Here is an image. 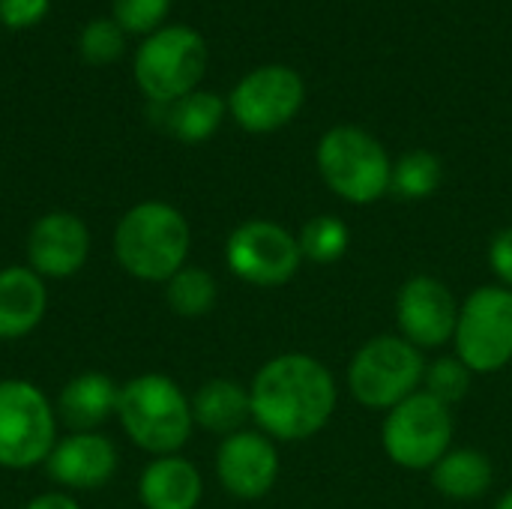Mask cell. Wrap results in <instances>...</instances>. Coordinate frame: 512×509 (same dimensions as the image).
I'll use <instances>...</instances> for the list:
<instances>
[{
  "instance_id": "cell-16",
  "label": "cell",
  "mask_w": 512,
  "mask_h": 509,
  "mask_svg": "<svg viewBox=\"0 0 512 509\" xmlns=\"http://www.w3.org/2000/svg\"><path fill=\"white\" fill-rule=\"evenodd\" d=\"M48 312L45 279L30 267H6L0 270V339H24L30 336Z\"/></svg>"
},
{
  "instance_id": "cell-19",
  "label": "cell",
  "mask_w": 512,
  "mask_h": 509,
  "mask_svg": "<svg viewBox=\"0 0 512 509\" xmlns=\"http://www.w3.org/2000/svg\"><path fill=\"white\" fill-rule=\"evenodd\" d=\"M192 420L204 432H213L222 438L243 432L246 423L252 420L249 390L231 378H213L201 384L198 393L192 396Z\"/></svg>"
},
{
  "instance_id": "cell-2",
  "label": "cell",
  "mask_w": 512,
  "mask_h": 509,
  "mask_svg": "<svg viewBox=\"0 0 512 509\" xmlns=\"http://www.w3.org/2000/svg\"><path fill=\"white\" fill-rule=\"evenodd\" d=\"M192 231L186 216L165 201H141L114 228L117 264L141 282H168L186 267Z\"/></svg>"
},
{
  "instance_id": "cell-13",
  "label": "cell",
  "mask_w": 512,
  "mask_h": 509,
  "mask_svg": "<svg viewBox=\"0 0 512 509\" xmlns=\"http://www.w3.org/2000/svg\"><path fill=\"white\" fill-rule=\"evenodd\" d=\"M216 477L222 489L240 501L264 498L279 480V450L264 432H234L216 450Z\"/></svg>"
},
{
  "instance_id": "cell-10",
  "label": "cell",
  "mask_w": 512,
  "mask_h": 509,
  "mask_svg": "<svg viewBox=\"0 0 512 509\" xmlns=\"http://www.w3.org/2000/svg\"><path fill=\"white\" fill-rule=\"evenodd\" d=\"M225 264L246 285L282 288L300 273L303 252L300 240L279 222L246 219L228 234Z\"/></svg>"
},
{
  "instance_id": "cell-24",
  "label": "cell",
  "mask_w": 512,
  "mask_h": 509,
  "mask_svg": "<svg viewBox=\"0 0 512 509\" xmlns=\"http://www.w3.org/2000/svg\"><path fill=\"white\" fill-rule=\"evenodd\" d=\"M297 240H300L303 261L318 264V267H330L339 258H345V252L351 246V228L339 216L324 213V216H312L300 228Z\"/></svg>"
},
{
  "instance_id": "cell-23",
  "label": "cell",
  "mask_w": 512,
  "mask_h": 509,
  "mask_svg": "<svg viewBox=\"0 0 512 509\" xmlns=\"http://www.w3.org/2000/svg\"><path fill=\"white\" fill-rule=\"evenodd\" d=\"M219 288L204 267L186 264L165 282V303L180 318H204L216 306Z\"/></svg>"
},
{
  "instance_id": "cell-27",
  "label": "cell",
  "mask_w": 512,
  "mask_h": 509,
  "mask_svg": "<svg viewBox=\"0 0 512 509\" xmlns=\"http://www.w3.org/2000/svg\"><path fill=\"white\" fill-rule=\"evenodd\" d=\"M111 9L123 33H156L171 9V0H111Z\"/></svg>"
},
{
  "instance_id": "cell-1",
  "label": "cell",
  "mask_w": 512,
  "mask_h": 509,
  "mask_svg": "<svg viewBox=\"0 0 512 509\" xmlns=\"http://www.w3.org/2000/svg\"><path fill=\"white\" fill-rule=\"evenodd\" d=\"M252 420L273 441H309L333 417L339 390L330 369L312 354H279L249 384Z\"/></svg>"
},
{
  "instance_id": "cell-18",
  "label": "cell",
  "mask_w": 512,
  "mask_h": 509,
  "mask_svg": "<svg viewBox=\"0 0 512 509\" xmlns=\"http://www.w3.org/2000/svg\"><path fill=\"white\" fill-rule=\"evenodd\" d=\"M117 405H120V387L105 372L75 375L72 381H66L57 399V411L63 423L72 426L75 432H93L96 426H102L108 417L117 414Z\"/></svg>"
},
{
  "instance_id": "cell-5",
  "label": "cell",
  "mask_w": 512,
  "mask_h": 509,
  "mask_svg": "<svg viewBox=\"0 0 512 509\" xmlns=\"http://www.w3.org/2000/svg\"><path fill=\"white\" fill-rule=\"evenodd\" d=\"M426 360L402 336H375L357 348L348 366V390L363 408L390 411L423 387Z\"/></svg>"
},
{
  "instance_id": "cell-8",
  "label": "cell",
  "mask_w": 512,
  "mask_h": 509,
  "mask_svg": "<svg viewBox=\"0 0 512 509\" xmlns=\"http://www.w3.org/2000/svg\"><path fill=\"white\" fill-rule=\"evenodd\" d=\"M57 444V420L45 393L21 378L0 381V468L45 465Z\"/></svg>"
},
{
  "instance_id": "cell-26",
  "label": "cell",
  "mask_w": 512,
  "mask_h": 509,
  "mask_svg": "<svg viewBox=\"0 0 512 509\" xmlns=\"http://www.w3.org/2000/svg\"><path fill=\"white\" fill-rule=\"evenodd\" d=\"M81 57L90 66H105L123 54V27L114 18H96L81 30Z\"/></svg>"
},
{
  "instance_id": "cell-3",
  "label": "cell",
  "mask_w": 512,
  "mask_h": 509,
  "mask_svg": "<svg viewBox=\"0 0 512 509\" xmlns=\"http://www.w3.org/2000/svg\"><path fill=\"white\" fill-rule=\"evenodd\" d=\"M117 420L129 441L150 456H177L192 438V399L168 375L147 372L120 387Z\"/></svg>"
},
{
  "instance_id": "cell-20",
  "label": "cell",
  "mask_w": 512,
  "mask_h": 509,
  "mask_svg": "<svg viewBox=\"0 0 512 509\" xmlns=\"http://www.w3.org/2000/svg\"><path fill=\"white\" fill-rule=\"evenodd\" d=\"M492 462L486 453L474 447L447 450V456L432 468V486L438 495L450 501H477L492 486Z\"/></svg>"
},
{
  "instance_id": "cell-14",
  "label": "cell",
  "mask_w": 512,
  "mask_h": 509,
  "mask_svg": "<svg viewBox=\"0 0 512 509\" xmlns=\"http://www.w3.org/2000/svg\"><path fill=\"white\" fill-rule=\"evenodd\" d=\"M90 258V231L81 216L54 210L33 222L27 234V264L42 279H69Z\"/></svg>"
},
{
  "instance_id": "cell-28",
  "label": "cell",
  "mask_w": 512,
  "mask_h": 509,
  "mask_svg": "<svg viewBox=\"0 0 512 509\" xmlns=\"http://www.w3.org/2000/svg\"><path fill=\"white\" fill-rule=\"evenodd\" d=\"M51 0H0V24L12 30H24L39 24L48 15Z\"/></svg>"
},
{
  "instance_id": "cell-21",
  "label": "cell",
  "mask_w": 512,
  "mask_h": 509,
  "mask_svg": "<svg viewBox=\"0 0 512 509\" xmlns=\"http://www.w3.org/2000/svg\"><path fill=\"white\" fill-rule=\"evenodd\" d=\"M162 111V126L183 144H201L213 138L225 120V99L210 90H192L177 102L156 105Z\"/></svg>"
},
{
  "instance_id": "cell-9",
  "label": "cell",
  "mask_w": 512,
  "mask_h": 509,
  "mask_svg": "<svg viewBox=\"0 0 512 509\" xmlns=\"http://www.w3.org/2000/svg\"><path fill=\"white\" fill-rule=\"evenodd\" d=\"M456 357L474 375H495L512 363V291L480 285L459 306Z\"/></svg>"
},
{
  "instance_id": "cell-6",
  "label": "cell",
  "mask_w": 512,
  "mask_h": 509,
  "mask_svg": "<svg viewBox=\"0 0 512 509\" xmlns=\"http://www.w3.org/2000/svg\"><path fill=\"white\" fill-rule=\"evenodd\" d=\"M135 81L153 105L183 99L207 72V42L186 24L150 33L135 54Z\"/></svg>"
},
{
  "instance_id": "cell-7",
  "label": "cell",
  "mask_w": 512,
  "mask_h": 509,
  "mask_svg": "<svg viewBox=\"0 0 512 509\" xmlns=\"http://www.w3.org/2000/svg\"><path fill=\"white\" fill-rule=\"evenodd\" d=\"M453 414L429 393H414L387 411L381 447L387 459L405 471H432L453 444Z\"/></svg>"
},
{
  "instance_id": "cell-29",
  "label": "cell",
  "mask_w": 512,
  "mask_h": 509,
  "mask_svg": "<svg viewBox=\"0 0 512 509\" xmlns=\"http://www.w3.org/2000/svg\"><path fill=\"white\" fill-rule=\"evenodd\" d=\"M489 267L498 276V285L512 291V228H501L489 240Z\"/></svg>"
},
{
  "instance_id": "cell-30",
  "label": "cell",
  "mask_w": 512,
  "mask_h": 509,
  "mask_svg": "<svg viewBox=\"0 0 512 509\" xmlns=\"http://www.w3.org/2000/svg\"><path fill=\"white\" fill-rule=\"evenodd\" d=\"M24 509H81L78 501L66 492H42L36 498H30Z\"/></svg>"
},
{
  "instance_id": "cell-15",
  "label": "cell",
  "mask_w": 512,
  "mask_h": 509,
  "mask_svg": "<svg viewBox=\"0 0 512 509\" xmlns=\"http://www.w3.org/2000/svg\"><path fill=\"white\" fill-rule=\"evenodd\" d=\"M117 462V447L105 435L75 432L54 444L45 459V471L63 489L90 492L111 483V477L117 474Z\"/></svg>"
},
{
  "instance_id": "cell-12",
  "label": "cell",
  "mask_w": 512,
  "mask_h": 509,
  "mask_svg": "<svg viewBox=\"0 0 512 509\" xmlns=\"http://www.w3.org/2000/svg\"><path fill=\"white\" fill-rule=\"evenodd\" d=\"M459 321V303L453 291L435 276H411L396 294L399 336L414 348H441L453 342Z\"/></svg>"
},
{
  "instance_id": "cell-25",
  "label": "cell",
  "mask_w": 512,
  "mask_h": 509,
  "mask_svg": "<svg viewBox=\"0 0 512 509\" xmlns=\"http://www.w3.org/2000/svg\"><path fill=\"white\" fill-rule=\"evenodd\" d=\"M471 378L474 372L456 357H438L432 363H426V372H423V393L435 396L438 402H444L447 408L462 402L468 393H471Z\"/></svg>"
},
{
  "instance_id": "cell-4",
  "label": "cell",
  "mask_w": 512,
  "mask_h": 509,
  "mask_svg": "<svg viewBox=\"0 0 512 509\" xmlns=\"http://www.w3.org/2000/svg\"><path fill=\"white\" fill-rule=\"evenodd\" d=\"M318 174L333 195L366 207L390 192L393 162L384 144L363 126H333L321 135L315 150Z\"/></svg>"
},
{
  "instance_id": "cell-11",
  "label": "cell",
  "mask_w": 512,
  "mask_h": 509,
  "mask_svg": "<svg viewBox=\"0 0 512 509\" xmlns=\"http://www.w3.org/2000/svg\"><path fill=\"white\" fill-rule=\"evenodd\" d=\"M306 102V84L297 69L267 63L237 81L228 96V111L243 132L267 135L288 126Z\"/></svg>"
},
{
  "instance_id": "cell-22",
  "label": "cell",
  "mask_w": 512,
  "mask_h": 509,
  "mask_svg": "<svg viewBox=\"0 0 512 509\" xmlns=\"http://www.w3.org/2000/svg\"><path fill=\"white\" fill-rule=\"evenodd\" d=\"M444 180V165L432 150H408L396 159L390 192L402 201H423L438 192Z\"/></svg>"
},
{
  "instance_id": "cell-31",
  "label": "cell",
  "mask_w": 512,
  "mask_h": 509,
  "mask_svg": "<svg viewBox=\"0 0 512 509\" xmlns=\"http://www.w3.org/2000/svg\"><path fill=\"white\" fill-rule=\"evenodd\" d=\"M495 509H512V492H507V495L495 504Z\"/></svg>"
},
{
  "instance_id": "cell-17",
  "label": "cell",
  "mask_w": 512,
  "mask_h": 509,
  "mask_svg": "<svg viewBox=\"0 0 512 509\" xmlns=\"http://www.w3.org/2000/svg\"><path fill=\"white\" fill-rule=\"evenodd\" d=\"M201 495V471L183 456H156L138 480V498L147 509H195Z\"/></svg>"
}]
</instances>
